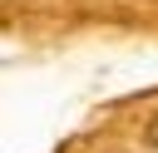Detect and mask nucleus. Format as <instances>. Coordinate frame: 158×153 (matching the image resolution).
Instances as JSON below:
<instances>
[{"label": "nucleus", "mask_w": 158, "mask_h": 153, "mask_svg": "<svg viewBox=\"0 0 158 153\" xmlns=\"http://www.w3.org/2000/svg\"><path fill=\"white\" fill-rule=\"evenodd\" d=\"M148 143H153V148H158V118H153V123H148Z\"/></svg>", "instance_id": "obj_1"}]
</instances>
